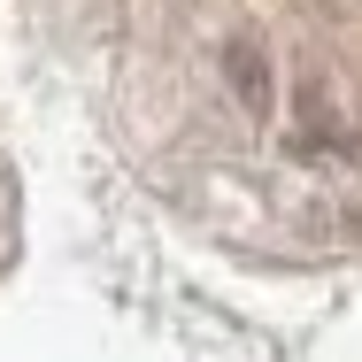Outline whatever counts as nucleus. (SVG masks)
Masks as SVG:
<instances>
[{
    "label": "nucleus",
    "instance_id": "nucleus-1",
    "mask_svg": "<svg viewBox=\"0 0 362 362\" xmlns=\"http://www.w3.org/2000/svg\"><path fill=\"white\" fill-rule=\"evenodd\" d=\"M223 85H231V100H239L247 116H262V108L278 100V77H270L262 39H223Z\"/></svg>",
    "mask_w": 362,
    "mask_h": 362
}]
</instances>
